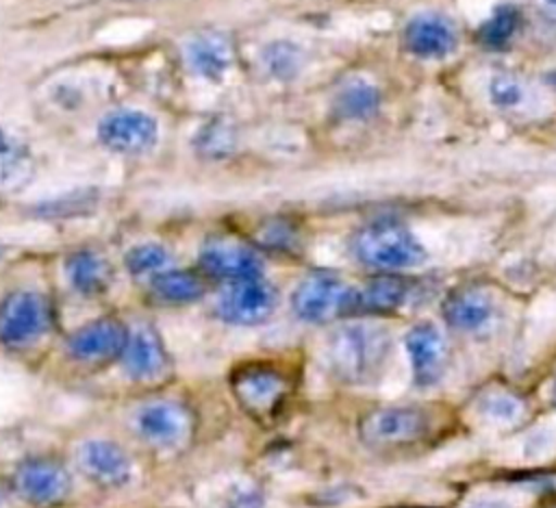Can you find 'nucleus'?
<instances>
[{
    "instance_id": "1",
    "label": "nucleus",
    "mask_w": 556,
    "mask_h": 508,
    "mask_svg": "<svg viewBox=\"0 0 556 508\" xmlns=\"http://www.w3.org/2000/svg\"><path fill=\"white\" fill-rule=\"evenodd\" d=\"M391 352L389 330L376 321H350L328 339V365L348 384H371L380 378Z\"/></svg>"
},
{
    "instance_id": "2",
    "label": "nucleus",
    "mask_w": 556,
    "mask_h": 508,
    "mask_svg": "<svg viewBox=\"0 0 556 508\" xmlns=\"http://www.w3.org/2000/svg\"><path fill=\"white\" fill-rule=\"evenodd\" d=\"M354 256L378 271H400L426 261L417 237L400 221L378 219L361 228L352 239Z\"/></svg>"
},
{
    "instance_id": "3",
    "label": "nucleus",
    "mask_w": 556,
    "mask_h": 508,
    "mask_svg": "<svg viewBox=\"0 0 556 508\" xmlns=\"http://www.w3.org/2000/svg\"><path fill=\"white\" fill-rule=\"evenodd\" d=\"M293 313L308 323H328L356 310V291L330 271H313L291 295Z\"/></svg>"
},
{
    "instance_id": "4",
    "label": "nucleus",
    "mask_w": 556,
    "mask_h": 508,
    "mask_svg": "<svg viewBox=\"0 0 556 508\" xmlns=\"http://www.w3.org/2000/svg\"><path fill=\"white\" fill-rule=\"evenodd\" d=\"M230 389L250 417L274 421L287 397V378L267 363H250L232 371Z\"/></svg>"
},
{
    "instance_id": "5",
    "label": "nucleus",
    "mask_w": 556,
    "mask_h": 508,
    "mask_svg": "<svg viewBox=\"0 0 556 508\" xmlns=\"http://www.w3.org/2000/svg\"><path fill=\"white\" fill-rule=\"evenodd\" d=\"M9 488L26 504L48 508L70 495L72 475L54 456H30L13 469Z\"/></svg>"
},
{
    "instance_id": "6",
    "label": "nucleus",
    "mask_w": 556,
    "mask_h": 508,
    "mask_svg": "<svg viewBox=\"0 0 556 508\" xmlns=\"http://www.w3.org/2000/svg\"><path fill=\"white\" fill-rule=\"evenodd\" d=\"M48 300L37 291H13L0 302V343L11 350L33 345L50 328Z\"/></svg>"
},
{
    "instance_id": "7",
    "label": "nucleus",
    "mask_w": 556,
    "mask_h": 508,
    "mask_svg": "<svg viewBox=\"0 0 556 508\" xmlns=\"http://www.w3.org/2000/svg\"><path fill=\"white\" fill-rule=\"evenodd\" d=\"M193 410L178 399H154L135 412L139 439L154 449H178L193 434Z\"/></svg>"
},
{
    "instance_id": "8",
    "label": "nucleus",
    "mask_w": 556,
    "mask_h": 508,
    "mask_svg": "<svg viewBox=\"0 0 556 508\" xmlns=\"http://www.w3.org/2000/svg\"><path fill=\"white\" fill-rule=\"evenodd\" d=\"M276 306L278 291L258 276L228 282L215 304V313L219 319L235 326H256L267 321Z\"/></svg>"
},
{
    "instance_id": "9",
    "label": "nucleus",
    "mask_w": 556,
    "mask_h": 508,
    "mask_svg": "<svg viewBox=\"0 0 556 508\" xmlns=\"http://www.w3.org/2000/svg\"><path fill=\"white\" fill-rule=\"evenodd\" d=\"M428 428V415L413 406H382L369 410L361 423L358 434L363 443L374 447H391L417 441Z\"/></svg>"
},
{
    "instance_id": "10",
    "label": "nucleus",
    "mask_w": 556,
    "mask_h": 508,
    "mask_svg": "<svg viewBox=\"0 0 556 508\" xmlns=\"http://www.w3.org/2000/svg\"><path fill=\"white\" fill-rule=\"evenodd\" d=\"M76 467L100 488H122L132 478V460L122 445L106 439H89L76 447Z\"/></svg>"
},
{
    "instance_id": "11",
    "label": "nucleus",
    "mask_w": 556,
    "mask_h": 508,
    "mask_svg": "<svg viewBox=\"0 0 556 508\" xmlns=\"http://www.w3.org/2000/svg\"><path fill=\"white\" fill-rule=\"evenodd\" d=\"M98 137L104 148L119 154H143L159 139V124L143 111L122 109L102 117Z\"/></svg>"
},
{
    "instance_id": "12",
    "label": "nucleus",
    "mask_w": 556,
    "mask_h": 508,
    "mask_svg": "<svg viewBox=\"0 0 556 508\" xmlns=\"http://www.w3.org/2000/svg\"><path fill=\"white\" fill-rule=\"evenodd\" d=\"M200 267L219 280L237 282L248 278H258L263 271V261L258 252L241 241L228 237H213L208 239L200 254Z\"/></svg>"
},
{
    "instance_id": "13",
    "label": "nucleus",
    "mask_w": 556,
    "mask_h": 508,
    "mask_svg": "<svg viewBox=\"0 0 556 508\" xmlns=\"http://www.w3.org/2000/svg\"><path fill=\"white\" fill-rule=\"evenodd\" d=\"M128 339V328L115 317L93 319L78 330L72 332L67 339V352L78 363H106L119 358Z\"/></svg>"
},
{
    "instance_id": "14",
    "label": "nucleus",
    "mask_w": 556,
    "mask_h": 508,
    "mask_svg": "<svg viewBox=\"0 0 556 508\" xmlns=\"http://www.w3.org/2000/svg\"><path fill=\"white\" fill-rule=\"evenodd\" d=\"M404 345L410 358L415 384L417 386L437 384L445 371V360H447L445 339L439 332V328L434 323L421 321L406 332Z\"/></svg>"
},
{
    "instance_id": "15",
    "label": "nucleus",
    "mask_w": 556,
    "mask_h": 508,
    "mask_svg": "<svg viewBox=\"0 0 556 508\" xmlns=\"http://www.w3.org/2000/svg\"><path fill=\"white\" fill-rule=\"evenodd\" d=\"M119 360L124 371L137 382L159 380L169 367L165 345L152 326H137L135 330H128Z\"/></svg>"
},
{
    "instance_id": "16",
    "label": "nucleus",
    "mask_w": 556,
    "mask_h": 508,
    "mask_svg": "<svg viewBox=\"0 0 556 508\" xmlns=\"http://www.w3.org/2000/svg\"><path fill=\"white\" fill-rule=\"evenodd\" d=\"M404 43L419 59H443L456 48V30L439 13H419L404 28Z\"/></svg>"
},
{
    "instance_id": "17",
    "label": "nucleus",
    "mask_w": 556,
    "mask_h": 508,
    "mask_svg": "<svg viewBox=\"0 0 556 508\" xmlns=\"http://www.w3.org/2000/svg\"><path fill=\"white\" fill-rule=\"evenodd\" d=\"M445 321L460 332H480L495 319V300L482 287H460L443 304Z\"/></svg>"
},
{
    "instance_id": "18",
    "label": "nucleus",
    "mask_w": 556,
    "mask_h": 508,
    "mask_svg": "<svg viewBox=\"0 0 556 508\" xmlns=\"http://www.w3.org/2000/svg\"><path fill=\"white\" fill-rule=\"evenodd\" d=\"M35 176L30 148L0 126V193L22 191Z\"/></svg>"
},
{
    "instance_id": "19",
    "label": "nucleus",
    "mask_w": 556,
    "mask_h": 508,
    "mask_svg": "<svg viewBox=\"0 0 556 508\" xmlns=\"http://www.w3.org/2000/svg\"><path fill=\"white\" fill-rule=\"evenodd\" d=\"M232 43L222 33H202L187 46V61L191 69L208 80H217L232 63Z\"/></svg>"
},
{
    "instance_id": "20",
    "label": "nucleus",
    "mask_w": 556,
    "mask_h": 508,
    "mask_svg": "<svg viewBox=\"0 0 556 508\" xmlns=\"http://www.w3.org/2000/svg\"><path fill=\"white\" fill-rule=\"evenodd\" d=\"M65 274L74 291L83 295H98L111 284V265L104 256L91 250L74 252L65 263Z\"/></svg>"
},
{
    "instance_id": "21",
    "label": "nucleus",
    "mask_w": 556,
    "mask_h": 508,
    "mask_svg": "<svg viewBox=\"0 0 556 508\" xmlns=\"http://www.w3.org/2000/svg\"><path fill=\"white\" fill-rule=\"evenodd\" d=\"M150 291L154 300L169 306L191 304L200 300L206 291V284L200 274L189 269H165L156 274L150 282Z\"/></svg>"
},
{
    "instance_id": "22",
    "label": "nucleus",
    "mask_w": 556,
    "mask_h": 508,
    "mask_svg": "<svg viewBox=\"0 0 556 508\" xmlns=\"http://www.w3.org/2000/svg\"><path fill=\"white\" fill-rule=\"evenodd\" d=\"M408 297V280L397 276H380L356 291V310L389 313Z\"/></svg>"
},
{
    "instance_id": "23",
    "label": "nucleus",
    "mask_w": 556,
    "mask_h": 508,
    "mask_svg": "<svg viewBox=\"0 0 556 508\" xmlns=\"http://www.w3.org/2000/svg\"><path fill=\"white\" fill-rule=\"evenodd\" d=\"M380 106L378 89L367 80H350L334 98V113L343 119H367Z\"/></svg>"
},
{
    "instance_id": "24",
    "label": "nucleus",
    "mask_w": 556,
    "mask_h": 508,
    "mask_svg": "<svg viewBox=\"0 0 556 508\" xmlns=\"http://www.w3.org/2000/svg\"><path fill=\"white\" fill-rule=\"evenodd\" d=\"M521 22L519 11L513 4H500L489 20H484L478 28V41L484 48L500 50L504 48L517 33Z\"/></svg>"
},
{
    "instance_id": "25",
    "label": "nucleus",
    "mask_w": 556,
    "mask_h": 508,
    "mask_svg": "<svg viewBox=\"0 0 556 508\" xmlns=\"http://www.w3.org/2000/svg\"><path fill=\"white\" fill-rule=\"evenodd\" d=\"M480 415L493 426H515L523 417V402L508 391H486L478 399Z\"/></svg>"
},
{
    "instance_id": "26",
    "label": "nucleus",
    "mask_w": 556,
    "mask_h": 508,
    "mask_svg": "<svg viewBox=\"0 0 556 508\" xmlns=\"http://www.w3.org/2000/svg\"><path fill=\"white\" fill-rule=\"evenodd\" d=\"M124 265L132 276H156L169 265V252L159 243H139L126 252Z\"/></svg>"
},
{
    "instance_id": "27",
    "label": "nucleus",
    "mask_w": 556,
    "mask_h": 508,
    "mask_svg": "<svg viewBox=\"0 0 556 508\" xmlns=\"http://www.w3.org/2000/svg\"><path fill=\"white\" fill-rule=\"evenodd\" d=\"M263 65L274 78L289 80L300 72L302 52L289 41H274L263 50Z\"/></svg>"
},
{
    "instance_id": "28",
    "label": "nucleus",
    "mask_w": 556,
    "mask_h": 508,
    "mask_svg": "<svg viewBox=\"0 0 556 508\" xmlns=\"http://www.w3.org/2000/svg\"><path fill=\"white\" fill-rule=\"evenodd\" d=\"M96 193L93 191H76V193H65L61 198L48 200L37 204V213L43 217H74L89 213L96 204Z\"/></svg>"
},
{
    "instance_id": "29",
    "label": "nucleus",
    "mask_w": 556,
    "mask_h": 508,
    "mask_svg": "<svg viewBox=\"0 0 556 508\" xmlns=\"http://www.w3.org/2000/svg\"><path fill=\"white\" fill-rule=\"evenodd\" d=\"M198 148L202 154L206 156H224L235 148V135L232 128L222 124V122H213L206 128H202V132L198 135Z\"/></svg>"
},
{
    "instance_id": "30",
    "label": "nucleus",
    "mask_w": 556,
    "mask_h": 508,
    "mask_svg": "<svg viewBox=\"0 0 556 508\" xmlns=\"http://www.w3.org/2000/svg\"><path fill=\"white\" fill-rule=\"evenodd\" d=\"M489 96H491V102L495 106L513 109L523 100V85L510 74H500L491 80Z\"/></svg>"
},
{
    "instance_id": "31",
    "label": "nucleus",
    "mask_w": 556,
    "mask_h": 508,
    "mask_svg": "<svg viewBox=\"0 0 556 508\" xmlns=\"http://www.w3.org/2000/svg\"><path fill=\"white\" fill-rule=\"evenodd\" d=\"M261 243L278 252H291L298 245V230L289 221H271L261 234Z\"/></svg>"
},
{
    "instance_id": "32",
    "label": "nucleus",
    "mask_w": 556,
    "mask_h": 508,
    "mask_svg": "<svg viewBox=\"0 0 556 508\" xmlns=\"http://www.w3.org/2000/svg\"><path fill=\"white\" fill-rule=\"evenodd\" d=\"M467 508H508V504L500 497H478L471 504H467Z\"/></svg>"
},
{
    "instance_id": "33",
    "label": "nucleus",
    "mask_w": 556,
    "mask_h": 508,
    "mask_svg": "<svg viewBox=\"0 0 556 508\" xmlns=\"http://www.w3.org/2000/svg\"><path fill=\"white\" fill-rule=\"evenodd\" d=\"M7 506V488L0 484V508Z\"/></svg>"
},
{
    "instance_id": "34",
    "label": "nucleus",
    "mask_w": 556,
    "mask_h": 508,
    "mask_svg": "<svg viewBox=\"0 0 556 508\" xmlns=\"http://www.w3.org/2000/svg\"><path fill=\"white\" fill-rule=\"evenodd\" d=\"M547 7H552V9H556V0H543Z\"/></svg>"
},
{
    "instance_id": "35",
    "label": "nucleus",
    "mask_w": 556,
    "mask_h": 508,
    "mask_svg": "<svg viewBox=\"0 0 556 508\" xmlns=\"http://www.w3.org/2000/svg\"><path fill=\"white\" fill-rule=\"evenodd\" d=\"M0 254H2V247H0Z\"/></svg>"
}]
</instances>
